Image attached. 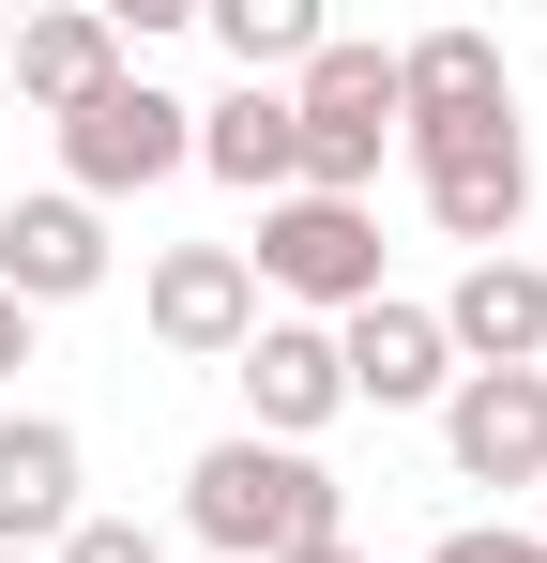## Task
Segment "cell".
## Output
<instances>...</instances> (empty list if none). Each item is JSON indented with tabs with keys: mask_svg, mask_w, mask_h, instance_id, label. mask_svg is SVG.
Returning <instances> with one entry per match:
<instances>
[{
	"mask_svg": "<svg viewBox=\"0 0 547 563\" xmlns=\"http://www.w3.org/2000/svg\"><path fill=\"white\" fill-rule=\"evenodd\" d=\"M182 533L213 563H289V549H335L350 533V487L304 457V442H198V472H182Z\"/></svg>",
	"mask_w": 547,
	"mask_h": 563,
	"instance_id": "1",
	"label": "cell"
},
{
	"mask_svg": "<svg viewBox=\"0 0 547 563\" xmlns=\"http://www.w3.org/2000/svg\"><path fill=\"white\" fill-rule=\"evenodd\" d=\"M395 153V46L320 31V62L289 77V198H380Z\"/></svg>",
	"mask_w": 547,
	"mask_h": 563,
	"instance_id": "2",
	"label": "cell"
},
{
	"mask_svg": "<svg viewBox=\"0 0 547 563\" xmlns=\"http://www.w3.org/2000/svg\"><path fill=\"white\" fill-rule=\"evenodd\" d=\"M274 320H350L380 305V198H259V244H244Z\"/></svg>",
	"mask_w": 547,
	"mask_h": 563,
	"instance_id": "3",
	"label": "cell"
},
{
	"mask_svg": "<svg viewBox=\"0 0 547 563\" xmlns=\"http://www.w3.org/2000/svg\"><path fill=\"white\" fill-rule=\"evenodd\" d=\"M395 153H411L426 213H442V244L502 260V244L533 229V137H517V107H487V122H411Z\"/></svg>",
	"mask_w": 547,
	"mask_h": 563,
	"instance_id": "4",
	"label": "cell"
},
{
	"mask_svg": "<svg viewBox=\"0 0 547 563\" xmlns=\"http://www.w3.org/2000/svg\"><path fill=\"white\" fill-rule=\"evenodd\" d=\"M182 168H198V107H182V92H153L137 62H122V77H107V92L62 122V198H91V213H107V198L182 184Z\"/></svg>",
	"mask_w": 547,
	"mask_h": 563,
	"instance_id": "5",
	"label": "cell"
},
{
	"mask_svg": "<svg viewBox=\"0 0 547 563\" xmlns=\"http://www.w3.org/2000/svg\"><path fill=\"white\" fill-rule=\"evenodd\" d=\"M137 320H153L168 366H228L274 305H259V275H244V244H168V260L137 275Z\"/></svg>",
	"mask_w": 547,
	"mask_h": 563,
	"instance_id": "6",
	"label": "cell"
},
{
	"mask_svg": "<svg viewBox=\"0 0 547 563\" xmlns=\"http://www.w3.org/2000/svg\"><path fill=\"white\" fill-rule=\"evenodd\" d=\"M228 380H244V442H304V457H320V427L350 411V380H335V320H259V335L228 351Z\"/></svg>",
	"mask_w": 547,
	"mask_h": 563,
	"instance_id": "7",
	"label": "cell"
},
{
	"mask_svg": "<svg viewBox=\"0 0 547 563\" xmlns=\"http://www.w3.org/2000/svg\"><path fill=\"white\" fill-rule=\"evenodd\" d=\"M107 260H122V244H107V213H91V198H62V184L0 198V305H31V320H46V305H91Z\"/></svg>",
	"mask_w": 547,
	"mask_h": 563,
	"instance_id": "8",
	"label": "cell"
},
{
	"mask_svg": "<svg viewBox=\"0 0 547 563\" xmlns=\"http://www.w3.org/2000/svg\"><path fill=\"white\" fill-rule=\"evenodd\" d=\"M456 487H547V366H471L442 396Z\"/></svg>",
	"mask_w": 547,
	"mask_h": 563,
	"instance_id": "9",
	"label": "cell"
},
{
	"mask_svg": "<svg viewBox=\"0 0 547 563\" xmlns=\"http://www.w3.org/2000/svg\"><path fill=\"white\" fill-rule=\"evenodd\" d=\"M335 380H350V411H442L456 351H442V320H426L411 289H380V305L335 320Z\"/></svg>",
	"mask_w": 547,
	"mask_h": 563,
	"instance_id": "10",
	"label": "cell"
},
{
	"mask_svg": "<svg viewBox=\"0 0 547 563\" xmlns=\"http://www.w3.org/2000/svg\"><path fill=\"white\" fill-rule=\"evenodd\" d=\"M91 518V442L62 427V411H0V549H62Z\"/></svg>",
	"mask_w": 547,
	"mask_h": 563,
	"instance_id": "11",
	"label": "cell"
},
{
	"mask_svg": "<svg viewBox=\"0 0 547 563\" xmlns=\"http://www.w3.org/2000/svg\"><path fill=\"white\" fill-rule=\"evenodd\" d=\"M426 320H442L456 380H471V366H547V275L517 260V244H502V260H471V275H456Z\"/></svg>",
	"mask_w": 547,
	"mask_h": 563,
	"instance_id": "12",
	"label": "cell"
},
{
	"mask_svg": "<svg viewBox=\"0 0 547 563\" xmlns=\"http://www.w3.org/2000/svg\"><path fill=\"white\" fill-rule=\"evenodd\" d=\"M0 77L15 107H46V122H77L107 77H122V31H107V0H46V15H15V46H0Z\"/></svg>",
	"mask_w": 547,
	"mask_h": 563,
	"instance_id": "13",
	"label": "cell"
},
{
	"mask_svg": "<svg viewBox=\"0 0 547 563\" xmlns=\"http://www.w3.org/2000/svg\"><path fill=\"white\" fill-rule=\"evenodd\" d=\"M487 107H517V62H502V31H411L395 46V137L411 122H487Z\"/></svg>",
	"mask_w": 547,
	"mask_h": 563,
	"instance_id": "14",
	"label": "cell"
},
{
	"mask_svg": "<svg viewBox=\"0 0 547 563\" xmlns=\"http://www.w3.org/2000/svg\"><path fill=\"white\" fill-rule=\"evenodd\" d=\"M198 168L228 198H289V92H244L228 77V92L198 107Z\"/></svg>",
	"mask_w": 547,
	"mask_h": 563,
	"instance_id": "15",
	"label": "cell"
},
{
	"mask_svg": "<svg viewBox=\"0 0 547 563\" xmlns=\"http://www.w3.org/2000/svg\"><path fill=\"white\" fill-rule=\"evenodd\" d=\"M320 31H335L320 0H213V46L244 62V92H289V77L320 62Z\"/></svg>",
	"mask_w": 547,
	"mask_h": 563,
	"instance_id": "16",
	"label": "cell"
},
{
	"mask_svg": "<svg viewBox=\"0 0 547 563\" xmlns=\"http://www.w3.org/2000/svg\"><path fill=\"white\" fill-rule=\"evenodd\" d=\"M46 563H168V533H153V518H77Z\"/></svg>",
	"mask_w": 547,
	"mask_h": 563,
	"instance_id": "17",
	"label": "cell"
},
{
	"mask_svg": "<svg viewBox=\"0 0 547 563\" xmlns=\"http://www.w3.org/2000/svg\"><path fill=\"white\" fill-rule=\"evenodd\" d=\"M426 563H547V533H517V518H456Z\"/></svg>",
	"mask_w": 547,
	"mask_h": 563,
	"instance_id": "18",
	"label": "cell"
},
{
	"mask_svg": "<svg viewBox=\"0 0 547 563\" xmlns=\"http://www.w3.org/2000/svg\"><path fill=\"white\" fill-rule=\"evenodd\" d=\"M15 366H31V305H0V380H15Z\"/></svg>",
	"mask_w": 547,
	"mask_h": 563,
	"instance_id": "19",
	"label": "cell"
},
{
	"mask_svg": "<svg viewBox=\"0 0 547 563\" xmlns=\"http://www.w3.org/2000/svg\"><path fill=\"white\" fill-rule=\"evenodd\" d=\"M289 563H380V549H350V533H335V549H289Z\"/></svg>",
	"mask_w": 547,
	"mask_h": 563,
	"instance_id": "20",
	"label": "cell"
},
{
	"mask_svg": "<svg viewBox=\"0 0 547 563\" xmlns=\"http://www.w3.org/2000/svg\"><path fill=\"white\" fill-rule=\"evenodd\" d=\"M0 46H15V15H0Z\"/></svg>",
	"mask_w": 547,
	"mask_h": 563,
	"instance_id": "21",
	"label": "cell"
},
{
	"mask_svg": "<svg viewBox=\"0 0 547 563\" xmlns=\"http://www.w3.org/2000/svg\"><path fill=\"white\" fill-rule=\"evenodd\" d=\"M0 563H31V549H0Z\"/></svg>",
	"mask_w": 547,
	"mask_h": 563,
	"instance_id": "22",
	"label": "cell"
}]
</instances>
